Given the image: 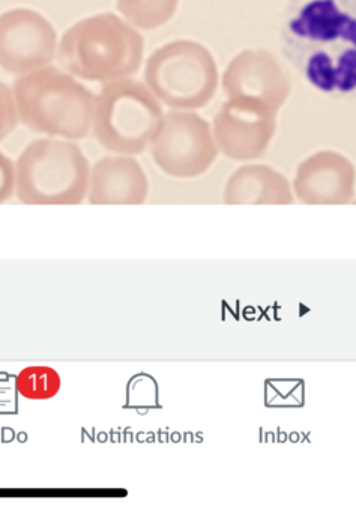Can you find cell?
<instances>
[{
  "label": "cell",
  "instance_id": "1",
  "mask_svg": "<svg viewBox=\"0 0 356 512\" xmlns=\"http://www.w3.org/2000/svg\"><path fill=\"white\" fill-rule=\"evenodd\" d=\"M281 52L316 91L346 97L356 88L355 0H290Z\"/></svg>",
  "mask_w": 356,
  "mask_h": 512
},
{
  "label": "cell",
  "instance_id": "2",
  "mask_svg": "<svg viewBox=\"0 0 356 512\" xmlns=\"http://www.w3.org/2000/svg\"><path fill=\"white\" fill-rule=\"evenodd\" d=\"M145 40L116 14L103 13L71 26L58 47L62 68L76 79L112 83L142 67Z\"/></svg>",
  "mask_w": 356,
  "mask_h": 512
},
{
  "label": "cell",
  "instance_id": "3",
  "mask_svg": "<svg viewBox=\"0 0 356 512\" xmlns=\"http://www.w3.org/2000/svg\"><path fill=\"white\" fill-rule=\"evenodd\" d=\"M13 92L19 121L34 133L71 142L91 133L95 95L67 71L52 65L32 71Z\"/></svg>",
  "mask_w": 356,
  "mask_h": 512
},
{
  "label": "cell",
  "instance_id": "4",
  "mask_svg": "<svg viewBox=\"0 0 356 512\" xmlns=\"http://www.w3.org/2000/svg\"><path fill=\"white\" fill-rule=\"evenodd\" d=\"M91 164L71 140L38 139L16 161V196L25 205H80L88 197Z\"/></svg>",
  "mask_w": 356,
  "mask_h": 512
},
{
  "label": "cell",
  "instance_id": "5",
  "mask_svg": "<svg viewBox=\"0 0 356 512\" xmlns=\"http://www.w3.org/2000/svg\"><path fill=\"white\" fill-rule=\"evenodd\" d=\"M163 104L139 80L104 83L95 97L92 134L106 151L121 155H140L163 121Z\"/></svg>",
  "mask_w": 356,
  "mask_h": 512
},
{
  "label": "cell",
  "instance_id": "6",
  "mask_svg": "<svg viewBox=\"0 0 356 512\" xmlns=\"http://www.w3.org/2000/svg\"><path fill=\"white\" fill-rule=\"evenodd\" d=\"M217 62L203 44L176 40L155 50L145 68V85L172 110L203 109L217 94Z\"/></svg>",
  "mask_w": 356,
  "mask_h": 512
},
{
  "label": "cell",
  "instance_id": "7",
  "mask_svg": "<svg viewBox=\"0 0 356 512\" xmlns=\"http://www.w3.org/2000/svg\"><path fill=\"white\" fill-rule=\"evenodd\" d=\"M154 163L176 179L205 175L218 157L209 122L191 110H170L149 145Z\"/></svg>",
  "mask_w": 356,
  "mask_h": 512
},
{
  "label": "cell",
  "instance_id": "8",
  "mask_svg": "<svg viewBox=\"0 0 356 512\" xmlns=\"http://www.w3.org/2000/svg\"><path fill=\"white\" fill-rule=\"evenodd\" d=\"M58 34L35 10L16 8L0 16V68L14 76L49 67L58 56Z\"/></svg>",
  "mask_w": 356,
  "mask_h": 512
},
{
  "label": "cell",
  "instance_id": "9",
  "mask_svg": "<svg viewBox=\"0 0 356 512\" xmlns=\"http://www.w3.org/2000/svg\"><path fill=\"white\" fill-rule=\"evenodd\" d=\"M227 100L244 101L278 116L286 104L292 83L280 62L265 49L242 50L221 79Z\"/></svg>",
  "mask_w": 356,
  "mask_h": 512
},
{
  "label": "cell",
  "instance_id": "10",
  "mask_svg": "<svg viewBox=\"0 0 356 512\" xmlns=\"http://www.w3.org/2000/svg\"><path fill=\"white\" fill-rule=\"evenodd\" d=\"M277 131V115L244 101L227 100L215 115L212 134L218 152L233 161L259 160Z\"/></svg>",
  "mask_w": 356,
  "mask_h": 512
},
{
  "label": "cell",
  "instance_id": "11",
  "mask_svg": "<svg viewBox=\"0 0 356 512\" xmlns=\"http://www.w3.org/2000/svg\"><path fill=\"white\" fill-rule=\"evenodd\" d=\"M292 188L304 205H353L355 166L338 152H316L299 164Z\"/></svg>",
  "mask_w": 356,
  "mask_h": 512
},
{
  "label": "cell",
  "instance_id": "12",
  "mask_svg": "<svg viewBox=\"0 0 356 512\" xmlns=\"http://www.w3.org/2000/svg\"><path fill=\"white\" fill-rule=\"evenodd\" d=\"M149 181L133 155H109L91 167L88 202L91 205H143Z\"/></svg>",
  "mask_w": 356,
  "mask_h": 512
},
{
  "label": "cell",
  "instance_id": "13",
  "mask_svg": "<svg viewBox=\"0 0 356 512\" xmlns=\"http://www.w3.org/2000/svg\"><path fill=\"white\" fill-rule=\"evenodd\" d=\"M226 205H292L290 182L266 164L239 167L224 188Z\"/></svg>",
  "mask_w": 356,
  "mask_h": 512
},
{
  "label": "cell",
  "instance_id": "14",
  "mask_svg": "<svg viewBox=\"0 0 356 512\" xmlns=\"http://www.w3.org/2000/svg\"><path fill=\"white\" fill-rule=\"evenodd\" d=\"M122 19L140 31L163 28L175 17L179 0H116Z\"/></svg>",
  "mask_w": 356,
  "mask_h": 512
},
{
  "label": "cell",
  "instance_id": "15",
  "mask_svg": "<svg viewBox=\"0 0 356 512\" xmlns=\"http://www.w3.org/2000/svg\"><path fill=\"white\" fill-rule=\"evenodd\" d=\"M61 388V374L47 365H31L23 368L16 377L17 392L28 400H50L59 394Z\"/></svg>",
  "mask_w": 356,
  "mask_h": 512
},
{
  "label": "cell",
  "instance_id": "16",
  "mask_svg": "<svg viewBox=\"0 0 356 512\" xmlns=\"http://www.w3.org/2000/svg\"><path fill=\"white\" fill-rule=\"evenodd\" d=\"M20 124L14 92L10 86L0 82V142L14 133Z\"/></svg>",
  "mask_w": 356,
  "mask_h": 512
},
{
  "label": "cell",
  "instance_id": "17",
  "mask_svg": "<svg viewBox=\"0 0 356 512\" xmlns=\"http://www.w3.org/2000/svg\"><path fill=\"white\" fill-rule=\"evenodd\" d=\"M16 194V163L0 152V205Z\"/></svg>",
  "mask_w": 356,
  "mask_h": 512
}]
</instances>
